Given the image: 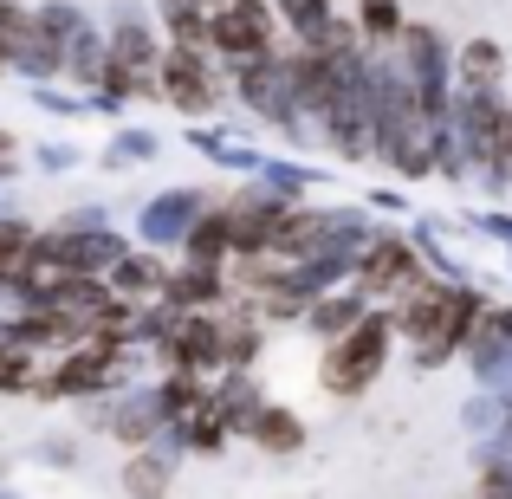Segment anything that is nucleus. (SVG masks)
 I'll return each mask as SVG.
<instances>
[{"label":"nucleus","instance_id":"28","mask_svg":"<svg viewBox=\"0 0 512 499\" xmlns=\"http://www.w3.org/2000/svg\"><path fill=\"white\" fill-rule=\"evenodd\" d=\"M91 156L78 150L72 137H46V143H33V169L39 175H72V169H85Z\"/></svg>","mask_w":512,"mask_h":499},{"label":"nucleus","instance_id":"12","mask_svg":"<svg viewBox=\"0 0 512 499\" xmlns=\"http://www.w3.org/2000/svg\"><path fill=\"white\" fill-rule=\"evenodd\" d=\"M247 441L266 454V461H299V454H305V441H312V428H305V415L292 409V402H266Z\"/></svg>","mask_w":512,"mask_h":499},{"label":"nucleus","instance_id":"15","mask_svg":"<svg viewBox=\"0 0 512 499\" xmlns=\"http://www.w3.org/2000/svg\"><path fill=\"white\" fill-rule=\"evenodd\" d=\"M169 273H175V260H163V253H150V247H130L104 279H111L117 299H143V305H150V299H163Z\"/></svg>","mask_w":512,"mask_h":499},{"label":"nucleus","instance_id":"14","mask_svg":"<svg viewBox=\"0 0 512 499\" xmlns=\"http://www.w3.org/2000/svg\"><path fill=\"white\" fill-rule=\"evenodd\" d=\"M175 467H182V454L175 448H137L124 454V467H117V487H124V499H163L175 487Z\"/></svg>","mask_w":512,"mask_h":499},{"label":"nucleus","instance_id":"11","mask_svg":"<svg viewBox=\"0 0 512 499\" xmlns=\"http://www.w3.org/2000/svg\"><path fill=\"white\" fill-rule=\"evenodd\" d=\"M363 318H370V299H363L357 286H338V292H325V299H312V312L299 318V331L312 337V344H338V337L357 331Z\"/></svg>","mask_w":512,"mask_h":499},{"label":"nucleus","instance_id":"34","mask_svg":"<svg viewBox=\"0 0 512 499\" xmlns=\"http://www.w3.org/2000/svg\"><path fill=\"white\" fill-rule=\"evenodd\" d=\"M493 441H506V448H512V402H506V428H500V435H493Z\"/></svg>","mask_w":512,"mask_h":499},{"label":"nucleus","instance_id":"5","mask_svg":"<svg viewBox=\"0 0 512 499\" xmlns=\"http://www.w3.org/2000/svg\"><path fill=\"white\" fill-rule=\"evenodd\" d=\"M415 273H422V253H415L409 227H383V234L363 247V260H357V273H350V286H357L370 305H389Z\"/></svg>","mask_w":512,"mask_h":499},{"label":"nucleus","instance_id":"24","mask_svg":"<svg viewBox=\"0 0 512 499\" xmlns=\"http://www.w3.org/2000/svg\"><path fill=\"white\" fill-rule=\"evenodd\" d=\"M461 428L474 441H493L506 428V396H500V389H474V396L461 402Z\"/></svg>","mask_w":512,"mask_h":499},{"label":"nucleus","instance_id":"3","mask_svg":"<svg viewBox=\"0 0 512 499\" xmlns=\"http://www.w3.org/2000/svg\"><path fill=\"white\" fill-rule=\"evenodd\" d=\"M208 46L221 65H247V59H266V52L286 46V26H279L273 0H227L208 20Z\"/></svg>","mask_w":512,"mask_h":499},{"label":"nucleus","instance_id":"2","mask_svg":"<svg viewBox=\"0 0 512 499\" xmlns=\"http://www.w3.org/2000/svg\"><path fill=\"white\" fill-rule=\"evenodd\" d=\"M156 78H163V104L169 111H182L188 124H214L227 104V72L214 52H195V46H169L163 65H156Z\"/></svg>","mask_w":512,"mask_h":499},{"label":"nucleus","instance_id":"18","mask_svg":"<svg viewBox=\"0 0 512 499\" xmlns=\"http://www.w3.org/2000/svg\"><path fill=\"white\" fill-rule=\"evenodd\" d=\"M156 156H163V130H150V124H117V130H111V143H104L91 163H98L104 175H124V169L156 163Z\"/></svg>","mask_w":512,"mask_h":499},{"label":"nucleus","instance_id":"38","mask_svg":"<svg viewBox=\"0 0 512 499\" xmlns=\"http://www.w3.org/2000/svg\"><path fill=\"white\" fill-rule=\"evenodd\" d=\"M500 253H506V273H512V247H500Z\"/></svg>","mask_w":512,"mask_h":499},{"label":"nucleus","instance_id":"21","mask_svg":"<svg viewBox=\"0 0 512 499\" xmlns=\"http://www.w3.org/2000/svg\"><path fill=\"white\" fill-rule=\"evenodd\" d=\"M253 182H266L273 195H286V201H312L318 188L331 182V175L318 169V163H286V156L266 150V163H260V175H253Z\"/></svg>","mask_w":512,"mask_h":499},{"label":"nucleus","instance_id":"4","mask_svg":"<svg viewBox=\"0 0 512 499\" xmlns=\"http://www.w3.org/2000/svg\"><path fill=\"white\" fill-rule=\"evenodd\" d=\"M221 195H208V188H195V182H175L163 188V195H150L137 208V247H150V253H182V240H188V227L201 221V214L214 208Z\"/></svg>","mask_w":512,"mask_h":499},{"label":"nucleus","instance_id":"26","mask_svg":"<svg viewBox=\"0 0 512 499\" xmlns=\"http://www.w3.org/2000/svg\"><path fill=\"white\" fill-rule=\"evenodd\" d=\"M26 104L46 117H59V124H85V91H65V85H26Z\"/></svg>","mask_w":512,"mask_h":499},{"label":"nucleus","instance_id":"8","mask_svg":"<svg viewBox=\"0 0 512 499\" xmlns=\"http://www.w3.org/2000/svg\"><path fill=\"white\" fill-rule=\"evenodd\" d=\"M461 357H467V370H474V389H487L493 376L512 363V305L506 299H493L487 312H480V325H474Z\"/></svg>","mask_w":512,"mask_h":499},{"label":"nucleus","instance_id":"19","mask_svg":"<svg viewBox=\"0 0 512 499\" xmlns=\"http://www.w3.org/2000/svg\"><path fill=\"white\" fill-rule=\"evenodd\" d=\"M182 260L188 266H227V260H234V227H227V208H221V201H214V208L188 227Z\"/></svg>","mask_w":512,"mask_h":499},{"label":"nucleus","instance_id":"27","mask_svg":"<svg viewBox=\"0 0 512 499\" xmlns=\"http://www.w3.org/2000/svg\"><path fill=\"white\" fill-rule=\"evenodd\" d=\"M33 20H39V33H52V39L65 46V39H72L78 26H91V13L78 7V0H39V7H33Z\"/></svg>","mask_w":512,"mask_h":499},{"label":"nucleus","instance_id":"13","mask_svg":"<svg viewBox=\"0 0 512 499\" xmlns=\"http://www.w3.org/2000/svg\"><path fill=\"white\" fill-rule=\"evenodd\" d=\"M266 389H260V370H221L214 376V409L227 415V428H234L240 441L253 435V422H260V409H266Z\"/></svg>","mask_w":512,"mask_h":499},{"label":"nucleus","instance_id":"7","mask_svg":"<svg viewBox=\"0 0 512 499\" xmlns=\"http://www.w3.org/2000/svg\"><path fill=\"white\" fill-rule=\"evenodd\" d=\"M461 286H467V279H461ZM448 299H454V286H448V279H435V273L422 266V273H415L409 286H402L396 299L383 305L389 325H396V337H402V350H422L428 337L448 325Z\"/></svg>","mask_w":512,"mask_h":499},{"label":"nucleus","instance_id":"9","mask_svg":"<svg viewBox=\"0 0 512 499\" xmlns=\"http://www.w3.org/2000/svg\"><path fill=\"white\" fill-rule=\"evenodd\" d=\"M188 150H201L214 169L240 175V182H247V175H260V163H266V150H253V143L240 137L234 124H221V117H214V124H188Z\"/></svg>","mask_w":512,"mask_h":499},{"label":"nucleus","instance_id":"16","mask_svg":"<svg viewBox=\"0 0 512 499\" xmlns=\"http://www.w3.org/2000/svg\"><path fill=\"white\" fill-rule=\"evenodd\" d=\"M104 65H111V39H104V20L78 26V33L65 39V85H72V91H98Z\"/></svg>","mask_w":512,"mask_h":499},{"label":"nucleus","instance_id":"36","mask_svg":"<svg viewBox=\"0 0 512 499\" xmlns=\"http://www.w3.org/2000/svg\"><path fill=\"white\" fill-rule=\"evenodd\" d=\"M7 59H13V46H7V39H0V72H7Z\"/></svg>","mask_w":512,"mask_h":499},{"label":"nucleus","instance_id":"29","mask_svg":"<svg viewBox=\"0 0 512 499\" xmlns=\"http://www.w3.org/2000/svg\"><path fill=\"white\" fill-rule=\"evenodd\" d=\"M33 240H39L33 221H20V214H0V273H7V266H20Z\"/></svg>","mask_w":512,"mask_h":499},{"label":"nucleus","instance_id":"10","mask_svg":"<svg viewBox=\"0 0 512 499\" xmlns=\"http://www.w3.org/2000/svg\"><path fill=\"white\" fill-rule=\"evenodd\" d=\"M163 299L175 305V312H221V305L234 299V286H227V266H188V260H175Z\"/></svg>","mask_w":512,"mask_h":499},{"label":"nucleus","instance_id":"1","mask_svg":"<svg viewBox=\"0 0 512 499\" xmlns=\"http://www.w3.org/2000/svg\"><path fill=\"white\" fill-rule=\"evenodd\" d=\"M396 325H389L383 305H370V318H363L357 331H344L338 344H318V389H325L331 402H363L376 383H383L389 357H396Z\"/></svg>","mask_w":512,"mask_h":499},{"label":"nucleus","instance_id":"22","mask_svg":"<svg viewBox=\"0 0 512 499\" xmlns=\"http://www.w3.org/2000/svg\"><path fill=\"white\" fill-rule=\"evenodd\" d=\"M350 20L363 26V39H370L376 52H396V39L409 33V13H402V0H350Z\"/></svg>","mask_w":512,"mask_h":499},{"label":"nucleus","instance_id":"20","mask_svg":"<svg viewBox=\"0 0 512 499\" xmlns=\"http://www.w3.org/2000/svg\"><path fill=\"white\" fill-rule=\"evenodd\" d=\"M156 7V26H163L169 46H195V52H214L208 46V0H150Z\"/></svg>","mask_w":512,"mask_h":499},{"label":"nucleus","instance_id":"37","mask_svg":"<svg viewBox=\"0 0 512 499\" xmlns=\"http://www.w3.org/2000/svg\"><path fill=\"white\" fill-rule=\"evenodd\" d=\"M0 499H20V493H13V487H0Z\"/></svg>","mask_w":512,"mask_h":499},{"label":"nucleus","instance_id":"31","mask_svg":"<svg viewBox=\"0 0 512 499\" xmlns=\"http://www.w3.org/2000/svg\"><path fill=\"white\" fill-rule=\"evenodd\" d=\"M78 454H85V435H46V441H39V461L59 467V474H65V467H78Z\"/></svg>","mask_w":512,"mask_h":499},{"label":"nucleus","instance_id":"33","mask_svg":"<svg viewBox=\"0 0 512 499\" xmlns=\"http://www.w3.org/2000/svg\"><path fill=\"white\" fill-rule=\"evenodd\" d=\"M363 201H370V208H376V214H409V208H415V201H409V195H402V188H396V182H383V188H370V195H363Z\"/></svg>","mask_w":512,"mask_h":499},{"label":"nucleus","instance_id":"35","mask_svg":"<svg viewBox=\"0 0 512 499\" xmlns=\"http://www.w3.org/2000/svg\"><path fill=\"white\" fill-rule=\"evenodd\" d=\"M13 150H20V143H13V137H7V130H0V156H13Z\"/></svg>","mask_w":512,"mask_h":499},{"label":"nucleus","instance_id":"32","mask_svg":"<svg viewBox=\"0 0 512 499\" xmlns=\"http://www.w3.org/2000/svg\"><path fill=\"white\" fill-rule=\"evenodd\" d=\"M85 111H91V117H104V124H130V104H124V98H111V91H85Z\"/></svg>","mask_w":512,"mask_h":499},{"label":"nucleus","instance_id":"6","mask_svg":"<svg viewBox=\"0 0 512 499\" xmlns=\"http://www.w3.org/2000/svg\"><path fill=\"white\" fill-rule=\"evenodd\" d=\"M104 39H111V59L130 65V72H156L163 52H169L150 0H111V7H104Z\"/></svg>","mask_w":512,"mask_h":499},{"label":"nucleus","instance_id":"25","mask_svg":"<svg viewBox=\"0 0 512 499\" xmlns=\"http://www.w3.org/2000/svg\"><path fill=\"white\" fill-rule=\"evenodd\" d=\"M39 370H46V357H39V350L7 344V350H0V396H33Z\"/></svg>","mask_w":512,"mask_h":499},{"label":"nucleus","instance_id":"17","mask_svg":"<svg viewBox=\"0 0 512 499\" xmlns=\"http://www.w3.org/2000/svg\"><path fill=\"white\" fill-rule=\"evenodd\" d=\"M512 72V52L493 33H474L454 46V85H506Z\"/></svg>","mask_w":512,"mask_h":499},{"label":"nucleus","instance_id":"23","mask_svg":"<svg viewBox=\"0 0 512 499\" xmlns=\"http://www.w3.org/2000/svg\"><path fill=\"white\" fill-rule=\"evenodd\" d=\"M273 13H279V26H286V39L312 46V39L338 20V0H273Z\"/></svg>","mask_w":512,"mask_h":499},{"label":"nucleus","instance_id":"30","mask_svg":"<svg viewBox=\"0 0 512 499\" xmlns=\"http://www.w3.org/2000/svg\"><path fill=\"white\" fill-rule=\"evenodd\" d=\"M52 227H59V234H104V227H117V214L104 208V201H85V208H65Z\"/></svg>","mask_w":512,"mask_h":499}]
</instances>
